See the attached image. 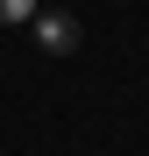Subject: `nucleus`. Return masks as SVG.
I'll use <instances>...</instances> for the list:
<instances>
[{
	"mask_svg": "<svg viewBox=\"0 0 149 156\" xmlns=\"http://www.w3.org/2000/svg\"><path fill=\"white\" fill-rule=\"evenodd\" d=\"M36 43L50 57H71V50H78V21L71 14H36Z\"/></svg>",
	"mask_w": 149,
	"mask_h": 156,
	"instance_id": "nucleus-1",
	"label": "nucleus"
},
{
	"mask_svg": "<svg viewBox=\"0 0 149 156\" xmlns=\"http://www.w3.org/2000/svg\"><path fill=\"white\" fill-rule=\"evenodd\" d=\"M0 21H36V0H0Z\"/></svg>",
	"mask_w": 149,
	"mask_h": 156,
	"instance_id": "nucleus-2",
	"label": "nucleus"
}]
</instances>
